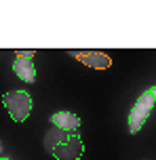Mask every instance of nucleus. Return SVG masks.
<instances>
[{"instance_id":"8","label":"nucleus","mask_w":156,"mask_h":160,"mask_svg":"<svg viewBox=\"0 0 156 160\" xmlns=\"http://www.w3.org/2000/svg\"><path fill=\"white\" fill-rule=\"evenodd\" d=\"M0 152H2V141H0Z\"/></svg>"},{"instance_id":"7","label":"nucleus","mask_w":156,"mask_h":160,"mask_svg":"<svg viewBox=\"0 0 156 160\" xmlns=\"http://www.w3.org/2000/svg\"><path fill=\"white\" fill-rule=\"evenodd\" d=\"M150 93H152V95H154V99H156V84H154V87H150Z\"/></svg>"},{"instance_id":"1","label":"nucleus","mask_w":156,"mask_h":160,"mask_svg":"<svg viewBox=\"0 0 156 160\" xmlns=\"http://www.w3.org/2000/svg\"><path fill=\"white\" fill-rule=\"evenodd\" d=\"M42 143L47 148V152L57 160H80L84 154V143H82L78 131L51 128L44 133Z\"/></svg>"},{"instance_id":"5","label":"nucleus","mask_w":156,"mask_h":160,"mask_svg":"<svg viewBox=\"0 0 156 160\" xmlns=\"http://www.w3.org/2000/svg\"><path fill=\"white\" fill-rule=\"evenodd\" d=\"M13 72L23 80V82H36V68H34L30 57H15Z\"/></svg>"},{"instance_id":"4","label":"nucleus","mask_w":156,"mask_h":160,"mask_svg":"<svg viewBox=\"0 0 156 160\" xmlns=\"http://www.w3.org/2000/svg\"><path fill=\"white\" fill-rule=\"evenodd\" d=\"M49 122L53 124V128H61V131H76L80 127V118L72 112H55L51 114Z\"/></svg>"},{"instance_id":"2","label":"nucleus","mask_w":156,"mask_h":160,"mask_svg":"<svg viewBox=\"0 0 156 160\" xmlns=\"http://www.w3.org/2000/svg\"><path fill=\"white\" fill-rule=\"evenodd\" d=\"M2 103H4V108L8 110L11 118L15 122H23V120H28V116L32 112L34 101L28 91H8V93L2 95Z\"/></svg>"},{"instance_id":"6","label":"nucleus","mask_w":156,"mask_h":160,"mask_svg":"<svg viewBox=\"0 0 156 160\" xmlns=\"http://www.w3.org/2000/svg\"><path fill=\"white\" fill-rule=\"evenodd\" d=\"M15 57H30V59H32V57H34V51H17Z\"/></svg>"},{"instance_id":"3","label":"nucleus","mask_w":156,"mask_h":160,"mask_svg":"<svg viewBox=\"0 0 156 160\" xmlns=\"http://www.w3.org/2000/svg\"><path fill=\"white\" fill-rule=\"evenodd\" d=\"M154 103H156V99H154V95L150 93V88L139 95V99L135 101L131 114H129V133H131V135H137L141 131V127L146 124V120L150 118V114L154 110Z\"/></svg>"},{"instance_id":"9","label":"nucleus","mask_w":156,"mask_h":160,"mask_svg":"<svg viewBox=\"0 0 156 160\" xmlns=\"http://www.w3.org/2000/svg\"><path fill=\"white\" fill-rule=\"evenodd\" d=\"M0 160H11V158H0Z\"/></svg>"}]
</instances>
